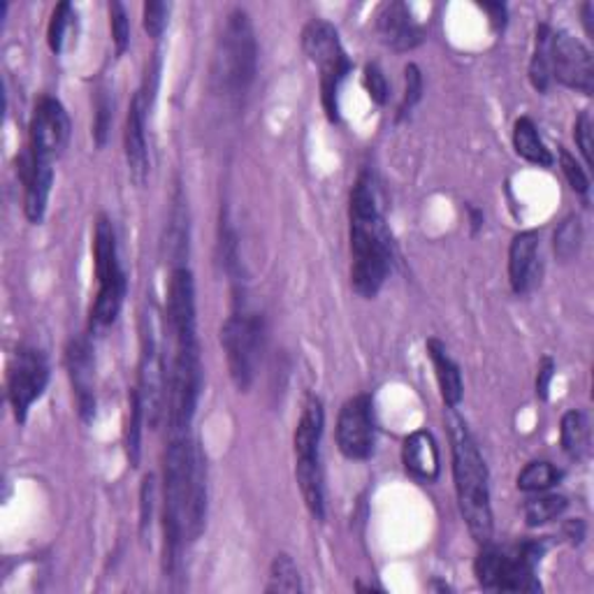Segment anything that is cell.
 Returning <instances> with one entry per match:
<instances>
[{
  "instance_id": "cell-1",
  "label": "cell",
  "mask_w": 594,
  "mask_h": 594,
  "mask_svg": "<svg viewBox=\"0 0 594 594\" xmlns=\"http://www.w3.org/2000/svg\"><path fill=\"white\" fill-rule=\"evenodd\" d=\"M348 239L350 288L363 300H374L393 273L395 245L376 194V179L369 170H363L350 188Z\"/></svg>"
},
{
  "instance_id": "cell-2",
  "label": "cell",
  "mask_w": 594,
  "mask_h": 594,
  "mask_svg": "<svg viewBox=\"0 0 594 594\" xmlns=\"http://www.w3.org/2000/svg\"><path fill=\"white\" fill-rule=\"evenodd\" d=\"M448 437L453 455V481L457 506H461L467 529L478 546L493 542V506H491V474L483 461L481 446L463 416L451 409Z\"/></svg>"
},
{
  "instance_id": "cell-3",
  "label": "cell",
  "mask_w": 594,
  "mask_h": 594,
  "mask_svg": "<svg viewBox=\"0 0 594 594\" xmlns=\"http://www.w3.org/2000/svg\"><path fill=\"white\" fill-rule=\"evenodd\" d=\"M196 442L188 435L170 437L164 457V572L172 576L179 566L186 542V506Z\"/></svg>"
},
{
  "instance_id": "cell-4",
  "label": "cell",
  "mask_w": 594,
  "mask_h": 594,
  "mask_svg": "<svg viewBox=\"0 0 594 594\" xmlns=\"http://www.w3.org/2000/svg\"><path fill=\"white\" fill-rule=\"evenodd\" d=\"M258 72V40L251 17L235 8L214 51V82L228 98H245Z\"/></svg>"
},
{
  "instance_id": "cell-5",
  "label": "cell",
  "mask_w": 594,
  "mask_h": 594,
  "mask_svg": "<svg viewBox=\"0 0 594 594\" xmlns=\"http://www.w3.org/2000/svg\"><path fill=\"white\" fill-rule=\"evenodd\" d=\"M326 429V409L318 395H307L303 402V414L297 418L293 448H295V478L300 485L311 518L326 521V481L320 467V439Z\"/></svg>"
},
{
  "instance_id": "cell-6",
  "label": "cell",
  "mask_w": 594,
  "mask_h": 594,
  "mask_svg": "<svg viewBox=\"0 0 594 594\" xmlns=\"http://www.w3.org/2000/svg\"><path fill=\"white\" fill-rule=\"evenodd\" d=\"M93 267L98 295L91 307V333H100L115 326L128 293V279L119 260L117 230L107 214H98L93 226Z\"/></svg>"
},
{
  "instance_id": "cell-7",
  "label": "cell",
  "mask_w": 594,
  "mask_h": 594,
  "mask_svg": "<svg viewBox=\"0 0 594 594\" xmlns=\"http://www.w3.org/2000/svg\"><path fill=\"white\" fill-rule=\"evenodd\" d=\"M300 42L305 57L318 68L320 75L323 110H326L330 123H339V91L350 70H354L339 31L326 19H311L305 23Z\"/></svg>"
},
{
  "instance_id": "cell-8",
  "label": "cell",
  "mask_w": 594,
  "mask_h": 594,
  "mask_svg": "<svg viewBox=\"0 0 594 594\" xmlns=\"http://www.w3.org/2000/svg\"><path fill=\"white\" fill-rule=\"evenodd\" d=\"M267 344V323L258 311H249L245 305H237L221 326V346L228 360V372L239 393H249L263 350Z\"/></svg>"
},
{
  "instance_id": "cell-9",
  "label": "cell",
  "mask_w": 594,
  "mask_h": 594,
  "mask_svg": "<svg viewBox=\"0 0 594 594\" xmlns=\"http://www.w3.org/2000/svg\"><path fill=\"white\" fill-rule=\"evenodd\" d=\"M202 393V358L198 333L175 335V360L168 384L170 437L188 435Z\"/></svg>"
},
{
  "instance_id": "cell-10",
  "label": "cell",
  "mask_w": 594,
  "mask_h": 594,
  "mask_svg": "<svg viewBox=\"0 0 594 594\" xmlns=\"http://www.w3.org/2000/svg\"><path fill=\"white\" fill-rule=\"evenodd\" d=\"M49 384V360L36 346H19L8 363V399L14 420H29L33 404L44 395Z\"/></svg>"
},
{
  "instance_id": "cell-11",
  "label": "cell",
  "mask_w": 594,
  "mask_h": 594,
  "mask_svg": "<svg viewBox=\"0 0 594 594\" xmlns=\"http://www.w3.org/2000/svg\"><path fill=\"white\" fill-rule=\"evenodd\" d=\"M156 314H142L140 318V374H138V390L145 402V414L151 427L158 425L160 416L166 409L168 397V374L164 348L156 337Z\"/></svg>"
},
{
  "instance_id": "cell-12",
  "label": "cell",
  "mask_w": 594,
  "mask_h": 594,
  "mask_svg": "<svg viewBox=\"0 0 594 594\" xmlns=\"http://www.w3.org/2000/svg\"><path fill=\"white\" fill-rule=\"evenodd\" d=\"M335 439L339 453L346 461L365 463L372 457L376 446V420H374V399L369 393H358L348 397L337 416Z\"/></svg>"
},
{
  "instance_id": "cell-13",
  "label": "cell",
  "mask_w": 594,
  "mask_h": 594,
  "mask_svg": "<svg viewBox=\"0 0 594 594\" xmlns=\"http://www.w3.org/2000/svg\"><path fill=\"white\" fill-rule=\"evenodd\" d=\"M70 135H72V123L63 102L53 96H42L36 102L29 128V147L26 149H29L36 158L57 164L70 145Z\"/></svg>"
},
{
  "instance_id": "cell-14",
  "label": "cell",
  "mask_w": 594,
  "mask_h": 594,
  "mask_svg": "<svg viewBox=\"0 0 594 594\" xmlns=\"http://www.w3.org/2000/svg\"><path fill=\"white\" fill-rule=\"evenodd\" d=\"M551 75H553V82H560L566 89L578 91L583 96L594 93L592 51L572 33L553 31Z\"/></svg>"
},
{
  "instance_id": "cell-15",
  "label": "cell",
  "mask_w": 594,
  "mask_h": 594,
  "mask_svg": "<svg viewBox=\"0 0 594 594\" xmlns=\"http://www.w3.org/2000/svg\"><path fill=\"white\" fill-rule=\"evenodd\" d=\"M546 555V542L542 538H525L521 544L502 546L497 592H542V581L536 576V566Z\"/></svg>"
},
{
  "instance_id": "cell-16",
  "label": "cell",
  "mask_w": 594,
  "mask_h": 594,
  "mask_svg": "<svg viewBox=\"0 0 594 594\" xmlns=\"http://www.w3.org/2000/svg\"><path fill=\"white\" fill-rule=\"evenodd\" d=\"M66 369L77 404V414L85 425L96 418V354L87 335H77L66 346Z\"/></svg>"
},
{
  "instance_id": "cell-17",
  "label": "cell",
  "mask_w": 594,
  "mask_h": 594,
  "mask_svg": "<svg viewBox=\"0 0 594 594\" xmlns=\"http://www.w3.org/2000/svg\"><path fill=\"white\" fill-rule=\"evenodd\" d=\"M151 110V100L140 89L132 96L128 117L123 126V151H126V166L128 175L135 186H145L149 179V145H147V115Z\"/></svg>"
},
{
  "instance_id": "cell-18",
  "label": "cell",
  "mask_w": 594,
  "mask_h": 594,
  "mask_svg": "<svg viewBox=\"0 0 594 594\" xmlns=\"http://www.w3.org/2000/svg\"><path fill=\"white\" fill-rule=\"evenodd\" d=\"M17 172L23 184V214L29 224L40 226L47 216V205L53 186V164L36 158L26 149L17 158Z\"/></svg>"
},
{
  "instance_id": "cell-19",
  "label": "cell",
  "mask_w": 594,
  "mask_h": 594,
  "mask_svg": "<svg viewBox=\"0 0 594 594\" xmlns=\"http://www.w3.org/2000/svg\"><path fill=\"white\" fill-rule=\"evenodd\" d=\"M374 29L379 40L397 53L414 51L425 40L423 26L414 19L412 10L404 3H399V0H390V3H384L379 10H376Z\"/></svg>"
},
{
  "instance_id": "cell-20",
  "label": "cell",
  "mask_w": 594,
  "mask_h": 594,
  "mask_svg": "<svg viewBox=\"0 0 594 594\" xmlns=\"http://www.w3.org/2000/svg\"><path fill=\"white\" fill-rule=\"evenodd\" d=\"M542 279V247L538 232L523 230L511 239L508 247V281L516 295H527Z\"/></svg>"
},
{
  "instance_id": "cell-21",
  "label": "cell",
  "mask_w": 594,
  "mask_h": 594,
  "mask_svg": "<svg viewBox=\"0 0 594 594\" xmlns=\"http://www.w3.org/2000/svg\"><path fill=\"white\" fill-rule=\"evenodd\" d=\"M196 281L186 265H175L168 286V320L172 335L198 333Z\"/></svg>"
},
{
  "instance_id": "cell-22",
  "label": "cell",
  "mask_w": 594,
  "mask_h": 594,
  "mask_svg": "<svg viewBox=\"0 0 594 594\" xmlns=\"http://www.w3.org/2000/svg\"><path fill=\"white\" fill-rule=\"evenodd\" d=\"M402 465L409 476L423 483H435L442 474L439 444L429 429H416L402 444Z\"/></svg>"
},
{
  "instance_id": "cell-23",
  "label": "cell",
  "mask_w": 594,
  "mask_h": 594,
  "mask_svg": "<svg viewBox=\"0 0 594 594\" xmlns=\"http://www.w3.org/2000/svg\"><path fill=\"white\" fill-rule=\"evenodd\" d=\"M427 356L432 360V367H435V376H437V384H439V393H442V399L448 409H457L461 407V402L465 397V384H463V372H461V365H457L448 348L442 339L437 337H429L427 344Z\"/></svg>"
},
{
  "instance_id": "cell-24",
  "label": "cell",
  "mask_w": 594,
  "mask_h": 594,
  "mask_svg": "<svg viewBox=\"0 0 594 594\" xmlns=\"http://www.w3.org/2000/svg\"><path fill=\"white\" fill-rule=\"evenodd\" d=\"M207 518V461L200 444H196L191 488H188V506H186V542L194 544L205 532Z\"/></svg>"
},
{
  "instance_id": "cell-25",
  "label": "cell",
  "mask_w": 594,
  "mask_h": 594,
  "mask_svg": "<svg viewBox=\"0 0 594 594\" xmlns=\"http://www.w3.org/2000/svg\"><path fill=\"white\" fill-rule=\"evenodd\" d=\"M560 442L564 453L572 457V461L581 463L592 451V425L590 416L581 409H572L562 416L560 423Z\"/></svg>"
},
{
  "instance_id": "cell-26",
  "label": "cell",
  "mask_w": 594,
  "mask_h": 594,
  "mask_svg": "<svg viewBox=\"0 0 594 594\" xmlns=\"http://www.w3.org/2000/svg\"><path fill=\"white\" fill-rule=\"evenodd\" d=\"M513 149H516V154L525 158L527 164L538 168H551L555 160L551 149L542 140V135H538L536 123L529 117H521L513 123Z\"/></svg>"
},
{
  "instance_id": "cell-27",
  "label": "cell",
  "mask_w": 594,
  "mask_h": 594,
  "mask_svg": "<svg viewBox=\"0 0 594 594\" xmlns=\"http://www.w3.org/2000/svg\"><path fill=\"white\" fill-rule=\"evenodd\" d=\"M551 40L553 29L548 23H542L534 36V51L529 59V82L538 93H546L553 85L551 75Z\"/></svg>"
},
{
  "instance_id": "cell-28",
  "label": "cell",
  "mask_w": 594,
  "mask_h": 594,
  "mask_svg": "<svg viewBox=\"0 0 594 594\" xmlns=\"http://www.w3.org/2000/svg\"><path fill=\"white\" fill-rule=\"evenodd\" d=\"M570 508V499L557 493H536V497H529L523 506L527 527H544L553 521H557L562 513Z\"/></svg>"
},
{
  "instance_id": "cell-29",
  "label": "cell",
  "mask_w": 594,
  "mask_h": 594,
  "mask_svg": "<svg viewBox=\"0 0 594 594\" xmlns=\"http://www.w3.org/2000/svg\"><path fill=\"white\" fill-rule=\"evenodd\" d=\"M128 425H126V453L130 467H140L142 457V425L147 420L145 402L138 388H132L128 395Z\"/></svg>"
},
{
  "instance_id": "cell-30",
  "label": "cell",
  "mask_w": 594,
  "mask_h": 594,
  "mask_svg": "<svg viewBox=\"0 0 594 594\" xmlns=\"http://www.w3.org/2000/svg\"><path fill=\"white\" fill-rule=\"evenodd\" d=\"M564 478V472L560 467H555L553 463L546 461H534L529 465H525V469L518 474V491L527 493V495H536V493H546Z\"/></svg>"
},
{
  "instance_id": "cell-31",
  "label": "cell",
  "mask_w": 594,
  "mask_h": 594,
  "mask_svg": "<svg viewBox=\"0 0 594 594\" xmlns=\"http://www.w3.org/2000/svg\"><path fill=\"white\" fill-rule=\"evenodd\" d=\"M267 592H303V576L300 570H297L295 560L288 553H277L273 564H269V583L265 587Z\"/></svg>"
},
{
  "instance_id": "cell-32",
  "label": "cell",
  "mask_w": 594,
  "mask_h": 594,
  "mask_svg": "<svg viewBox=\"0 0 594 594\" xmlns=\"http://www.w3.org/2000/svg\"><path fill=\"white\" fill-rule=\"evenodd\" d=\"M553 247L560 260H572L578 256L583 247V224L581 216L572 214L557 226L555 237H553Z\"/></svg>"
},
{
  "instance_id": "cell-33",
  "label": "cell",
  "mask_w": 594,
  "mask_h": 594,
  "mask_svg": "<svg viewBox=\"0 0 594 594\" xmlns=\"http://www.w3.org/2000/svg\"><path fill=\"white\" fill-rule=\"evenodd\" d=\"M77 12L70 3H59L51 12L49 26H47V44L53 53H61L68 40V33L75 29Z\"/></svg>"
},
{
  "instance_id": "cell-34",
  "label": "cell",
  "mask_w": 594,
  "mask_h": 594,
  "mask_svg": "<svg viewBox=\"0 0 594 594\" xmlns=\"http://www.w3.org/2000/svg\"><path fill=\"white\" fill-rule=\"evenodd\" d=\"M423 91H425L423 72L416 63H409L404 68V96L397 107V121H404L414 112V107L423 100Z\"/></svg>"
},
{
  "instance_id": "cell-35",
  "label": "cell",
  "mask_w": 594,
  "mask_h": 594,
  "mask_svg": "<svg viewBox=\"0 0 594 594\" xmlns=\"http://www.w3.org/2000/svg\"><path fill=\"white\" fill-rule=\"evenodd\" d=\"M112 117H115V102L107 89H100L96 96V119H93V140L98 147L107 145L112 128Z\"/></svg>"
},
{
  "instance_id": "cell-36",
  "label": "cell",
  "mask_w": 594,
  "mask_h": 594,
  "mask_svg": "<svg viewBox=\"0 0 594 594\" xmlns=\"http://www.w3.org/2000/svg\"><path fill=\"white\" fill-rule=\"evenodd\" d=\"M170 21V6L164 3V0H147L142 8V26L151 40H160L168 29Z\"/></svg>"
},
{
  "instance_id": "cell-37",
  "label": "cell",
  "mask_w": 594,
  "mask_h": 594,
  "mask_svg": "<svg viewBox=\"0 0 594 594\" xmlns=\"http://www.w3.org/2000/svg\"><path fill=\"white\" fill-rule=\"evenodd\" d=\"M560 166H562L566 181H570V186H572V191L581 198H587L590 196V177H587L585 168L576 160V156L570 154V149L560 147Z\"/></svg>"
},
{
  "instance_id": "cell-38",
  "label": "cell",
  "mask_w": 594,
  "mask_h": 594,
  "mask_svg": "<svg viewBox=\"0 0 594 594\" xmlns=\"http://www.w3.org/2000/svg\"><path fill=\"white\" fill-rule=\"evenodd\" d=\"M110 26H112V42H115V53L117 59H121L130 47V19L126 12V6L119 0L110 3Z\"/></svg>"
},
{
  "instance_id": "cell-39",
  "label": "cell",
  "mask_w": 594,
  "mask_h": 594,
  "mask_svg": "<svg viewBox=\"0 0 594 594\" xmlns=\"http://www.w3.org/2000/svg\"><path fill=\"white\" fill-rule=\"evenodd\" d=\"M363 85L372 98V102H376L379 107H384L390 98V85L386 79V72L382 70L379 63H367L365 72H363Z\"/></svg>"
},
{
  "instance_id": "cell-40",
  "label": "cell",
  "mask_w": 594,
  "mask_h": 594,
  "mask_svg": "<svg viewBox=\"0 0 594 594\" xmlns=\"http://www.w3.org/2000/svg\"><path fill=\"white\" fill-rule=\"evenodd\" d=\"M574 140L576 147L581 149V156L585 160V166L592 168L594 166V158H592V149H594V123L590 112H581L576 123H574Z\"/></svg>"
},
{
  "instance_id": "cell-41",
  "label": "cell",
  "mask_w": 594,
  "mask_h": 594,
  "mask_svg": "<svg viewBox=\"0 0 594 594\" xmlns=\"http://www.w3.org/2000/svg\"><path fill=\"white\" fill-rule=\"evenodd\" d=\"M154 506H156V476L147 474L140 485V534L142 536H147V532L151 529Z\"/></svg>"
},
{
  "instance_id": "cell-42",
  "label": "cell",
  "mask_w": 594,
  "mask_h": 594,
  "mask_svg": "<svg viewBox=\"0 0 594 594\" xmlns=\"http://www.w3.org/2000/svg\"><path fill=\"white\" fill-rule=\"evenodd\" d=\"M555 372H557L555 360L551 356H544L542 363H538V372H536V397L538 399H548L551 384L555 379Z\"/></svg>"
},
{
  "instance_id": "cell-43",
  "label": "cell",
  "mask_w": 594,
  "mask_h": 594,
  "mask_svg": "<svg viewBox=\"0 0 594 594\" xmlns=\"http://www.w3.org/2000/svg\"><path fill=\"white\" fill-rule=\"evenodd\" d=\"M478 8L483 12H488L491 23L495 31H504L506 29V19H508V10L504 3H478Z\"/></svg>"
},
{
  "instance_id": "cell-44",
  "label": "cell",
  "mask_w": 594,
  "mask_h": 594,
  "mask_svg": "<svg viewBox=\"0 0 594 594\" xmlns=\"http://www.w3.org/2000/svg\"><path fill=\"white\" fill-rule=\"evenodd\" d=\"M564 534H566V538H570V542L574 546L583 544V538H585V523L583 521H570V523L564 525Z\"/></svg>"
},
{
  "instance_id": "cell-45",
  "label": "cell",
  "mask_w": 594,
  "mask_h": 594,
  "mask_svg": "<svg viewBox=\"0 0 594 594\" xmlns=\"http://www.w3.org/2000/svg\"><path fill=\"white\" fill-rule=\"evenodd\" d=\"M467 211H469V224H472V232L476 235L481 228H483V209H478L476 205H467Z\"/></svg>"
},
{
  "instance_id": "cell-46",
  "label": "cell",
  "mask_w": 594,
  "mask_h": 594,
  "mask_svg": "<svg viewBox=\"0 0 594 594\" xmlns=\"http://www.w3.org/2000/svg\"><path fill=\"white\" fill-rule=\"evenodd\" d=\"M581 14H583V23H585V33L592 38L594 36V26H592V19H594V6L592 3H585L581 8Z\"/></svg>"
}]
</instances>
